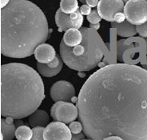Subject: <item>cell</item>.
Here are the masks:
<instances>
[{"label": "cell", "instance_id": "23", "mask_svg": "<svg viewBox=\"0 0 147 140\" xmlns=\"http://www.w3.org/2000/svg\"><path fill=\"white\" fill-rule=\"evenodd\" d=\"M137 33L142 37H147V22L140 26H136Z\"/></svg>", "mask_w": 147, "mask_h": 140}, {"label": "cell", "instance_id": "13", "mask_svg": "<svg viewBox=\"0 0 147 140\" xmlns=\"http://www.w3.org/2000/svg\"><path fill=\"white\" fill-rule=\"evenodd\" d=\"M82 38L83 36L80 30L71 28L65 32L63 40L68 47H75L81 44Z\"/></svg>", "mask_w": 147, "mask_h": 140}, {"label": "cell", "instance_id": "18", "mask_svg": "<svg viewBox=\"0 0 147 140\" xmlns=\"http://www.w3.org/2000/svg\"><path fill=\"white\" fill-rule=\"evenodd\" d=\"M15 137L18 140H31L33 137V131L27 126H19L16 129Z\"/></svg>", "mask_w": 147, "mask_h": 140}, {"label": "cell", "instance_id": "21", "mask_svg": "<svg viewBox=\"0 0 147 140\" xmlns=\"http://www.w3.org/2000/svg\"><path fill=\"white\" fill-rule=\"evenodd\" d=\"M130 46L125 44V40H121L118 42V60L122 61V54L127 48H129Z\"/></svg>", "mask_w": 147, "mask_h": 140}, {"label": "cell", "instance_id": "17", "mask_svg": "<svg viewBox=\"0 0 147 140\" xmlns=\"http://www.w3.org/2000/svg\"><path fill=\"white\" fill-rule=\"evenodd\" d=\"M60 9L66 15H71L78 10V3L77 0H61Z\"/></svg>", "mask_w": 147, "mask_h": 140}, {"label": "cell", "instance_id": "14", "mask_svg": "<svg viewBox=\"0 0 147 140\" xmlns=\"http://www.w3.org/2000/svg\"><path fill=\"white\" fill-rule=\"evenodd\" d=\"M49 115L43 110L35 111L34 113L30 115L29 123L32 127H47L49 124Z\"/></svg>", "mask_w": 147, "mask_h": 140}, {"label": "cell", "instance_id": "6", "mask_svg": "<svg viewBox=\"0 0 147 140\" xmlns=\"http://www.w3.org/2000/svg\"><path fill=\"white\" fill-rule=\"evenodd\" d=\"M51 115L56 121L70 124L78 116V109L72 103L59 101L52 106Z\"/></svg>", "mask_w": 147, "mask_h": 140}, {"label": "cell", "instance_id": "22", "mask_svg": "<svg viewBox=\"0 0 147 140\" xmlns=\"http://www.w3.org/2000/svg\"><path fill=\"white\" fill-rule=\"evenodd\" d=\"M44 127H34L33 131V137L31 140H44L43 138V131H44Z\"/></svg>", "mask_w": 147, "mask_h": 140}, {"label": "cell", "instance_id": "16", "mask_svg": "<svg viewBox=\"0 0 147 140\" xmlns=\"http://www.w3.org/2000/svg\"><path fill=\"white\" fill-rule=\"evenodd\" d=\"M16 127L13 123H8L7 119H1V134L3 135L4 140H12L15 136Z\"/></svg>", "mask_w": 147, "mask_h": 140}, {"label": "cell", "instance_id": "1", "mask_svg": "<svg viewBox=\"0 0 147 140\" xmlns=\"http://www.w3.org/2000/svg\"><path fill=\"white\" fill-rule=\"evenodd\" d=\"M76 106L88 139L147 140V70L126 64L103 67L82 85Z\"/></svg>", "mask_w": 147, "mask_h": 140}, {"label": "cell", "instance_id": "15", "mask_svg": "<svg viewBox=\"0 0 147 140\" xmlns=\"http://www.w3.org/2000/svg\"><path fill=\"white\" fill-rule=\"evenodd\" d=\"M55 23L60 30L66 31L69 29L74 28V21L70 19V15L63 13L60 8L55 14Z\"/></svg>", "mask_w": 147, "mask_h": 140}, {"label": "cell", "instance_id": "25", "mask_svg": "<svg viewBox=\"0 0 147 140\" xmlns=\"http://www.w3.org/2000/svg\"><path fill=\"white\" fill-rule=\"evenodd\" d=\"M79 11L81 12V14L82 15H89L90 13H91V7L88 6L87 4H84V5H82L80 9H79Z\"/></svg>", "mask_w": 147, "mask_h": 140}, {"label": "cell", "instance_id": "33", "mask_svg": "<svg viewBox=\"0 0 147 140\" xmlns=\"http://www.w3.org/2000/svg\"><path fill=\"white\" fill-rule=\"evenodd\" d=\"M122 1H123V3H127L128 1H129V0H122Z\"/></svg>", "mask_w": 147, "mask_h": 140}, {"label": "cell", "instance_id": "35", "mask_svg": "<svg viewBox=\"0 0 147 140\" xmlns=\"http://www.w3.org/2000/svg\"><path fill=\"white\" fill-rule=\"evenodd\" d=\"M146 2H147V0H146Z\"/></svg>", "mask_w": 147, "mask_h": 140}, {"label": "cell", "instance_id": "27", "mask_svg": "<svg viewBox=\"0 0 147 140\" xmlns=\"http://www.w3.org/2000/svg\"><path fill=\"white\" fill-rule=\"evenodd\" d=\"M99 3V0H86V3L87 4L88 6H90V7H98Z\"/></svg>", "mask_w": 147, "mask_h": 140}, {"label": "cell", "instance_id": "11", "mask_svg": "<svg viewBox=\"0 0 147 140\" xmlns=\"http://www.w3.org/2000/svg\"><path fill=\"white\" fill-rule=\"evenodd\" d=\"M34 57L38 63L50 64L56 57V52L52 45L43 43L35 49Z\"/></svg>", "mask_w": 147, "mask_h": 140}, {"label": "cell", "instance_id": "29", "mask_svg": "<svg viewBox=\"0 0 147 140\" xmlns=\"http://www.w3.org/2000/svg\"><path fill=\"white\" fill-rule=\"evenodd\" d=\"M103 140H124L119 136H110L105 138Z\"/></svg>", "mask_w": 147, "mask_h": 140}, {"label": "cell", "instance_id": "32", "mask_svg": "<svg viewBox=\"0 0 147 140\" xmlns=\"http://www.w3.org/2000/svg\"><path fill=\"white\" fill-rule=\"evenodd\" d=\"M143 68L146 70H147V65H143Z\"/></svg>", "mask_w": 147, "mask_h": 140}, {"label": "cell", "instance_id": "12", "mask_svg": "<svg viewBox=\"0 0 147 140\" xmlns=\"http://www.w3.org/2000/svg\"><path fill=\"white\" fill-rule=\"evenodd\" d=\"M112 28H115L117 30V34L118 36L124 37H129L134 36L137 33L136 26L129 22L127 20L122 23H116V22H111Z\"/></svg>", "mask_w": 147, "mask_h": 140}, {"label": "cell", "instance_id": "3", "mask_svg": "<svg viewBox=\"0 0 147 140\" xmlns=\"http://www.w3.org/2000/svg\"><path fill=\"white\" fill-rule=\"evenodd\" d=\"M43 81L33 68L21 63L1 66V115L20 119L38 110L45 99Z\"/></svg>", "mask_w": 147, "mask_h": 140}, {"label": "cell", "instance_id": "9", "mask_svg": "<svg viewBox=\"0 0 147 140\" xmlns=\"http://www.w3.org/2000/svg\"><path fill=\"white\" fill-rule=\"evenodd\" d=\"M124 3L122 0H99L98 12L102 19L107 22H114V15L124 11Z\"/></svg>", "mask_w": 147, "mask_h": 140}, {"label": "cell", "instance_id": "8", "mask_svg": "<svg viewBox=\"0 0 147 140\" xmlns=\"http://www.w3.org/2000/svg\"><path fill=\"white\" fill-rule=\"evenodd\" d=\"M50 94L55 102H70L75 95V89L72 84L66 81H59L52 85Z\"/></svg>", "mask_w": 147, "mask_h": 140}, {"label": "cell", "instance_id": "36", "mask_svg": "<svg viewBox=\"0 0 147 140\" xmlns=\"http://www.w3.org/2000/svg\"><path fill=\"white\" fill-rule=\"evenodd\" d=\"M89 140H90V139H89Z\"/></svg>", "mask_w": 147, "mask_h": 140}, {"label": "cell", "instance_id": "31", "mask_svg": "<svg viewBox=\"0 0 147 140\" xmlns=\"http://www.w3.org/2000/svg\"><path fill=\"white\" fill-rule=\"evenodd\" d=\"M79 1L81 2L82 3H86V0H79Z\"/></svg>", "mask_w": 147, "mask_h": 140}, {"label": "cell", "instance_id": "7", "mask_svg": "<svg viewBox=\"0 0 147 140\" xmlns=\"http://www.w3.org/2000/svg\"><path fill=\"white\" fill-rule=\"evenodd\" d=\"M72 135L69 127L59 121L49 123L43 131L44 140H72Z\"/></svg>", "mask_w": 147, "mask_h": 140}, {"label": "cell", "instance_id": "2", "mask_svg": "<svg viewBox=\"0 0 147 140\" xmlns=\"http://www.w3.org/2000/svg\"><path fill=\"white\" fill-rule=\"evenodd\" d=\"M49 27L44 13L28 0H11L1 9V53L11 58L34 54L45 43Z\"/></svg>", "mask_w": 147, "mask_h": 140}, {"label": "cell", "instance_id": "20", "mask_svg": "<svg viewBox=\"0 0 147 140\" xmlns=\"http://www.w3.org/2000/svg\"><path fill=\"white\" fill-rule=\"evenodd\" d=\"M69 128H70V131L73 135H77V134H79L82 131L83 126L81 122L74 121L70 123Z\"/></svg>", "mask_w": 147, "mask_h": 140}, {"label": "cell", "instance_id": "19", "mask_svg": "<svg viewBox=\"0 0 147 140\" xmlns=\"http://www.w3.org/2000/svg\"><path fill=\"white\" fill-rule=\"evenodd\" d=\"M102 20V17L100 16L98 10H93L91 13L89 15H87V21L90 24H97L99 23V22Z\"/></svg>", "mask_w": 147, "mask_h": 140}, {"label": "cell", "instance_id": "30", "mask_svg": "<svg viewBox=\"0 0 147 140\" xmlns=\"http://www.w3.org/2000/svg\"><path fill=\"white\" fill-rule=\"evenodd\" d=\"M90 28H92L94 30H98L100 28V24L99 23H97V24H90Z\"/></svg>", "mask_w": 147, "mask_h": 140}, {"label": "cell", "instance_id": "34", "mask_svg": "<svg viewBox=\"0 0 147 140\" xmlns=\"http://www.w3.org/2000/svg\"><path fill=\"white\" fill-rule=\"evenodd\" d=\"M146 45H147V39H146Z\"/></svg>", "mask_w": 147, "mask_h": 140}, {"label": "cell", "instance_id": "24", "mask_svg": "<svg viewBox=\"0 0 147 140\" xmlns=\"http://www.w3.org/2000/svg\"><path fill=\"white\" fill-rule=\"evenodd\" d=\"M125 15L124 12H118L116 15H114V22L116 23H122L123 22H125Z\"/></svg>", "mask_w": 147, "mask_h": 140}, {"label": "cell", "instance_id": "28", "mask_svg": "<svg viewBox=\"0 0 147 140\" xmlns=\"http://www.w3.org/2000/svg\"><path fill=\"white\" fill-rule=\"evenodd\" d=\"M11 2V0H0V5H1V9L4 8L6 6H7L8 3Z\"/></svg>", "mask_w": 147, "mask_h": 140}, {"label": "cell", "instance_id": "26", "mask_svg": "<svg viewBox=\"0 0 147 140\" xmlns=\"http://www.w3.org/2000/svg\"><path fill=\"white\" fill-rule=\"evenodd\" d=\"M86 135L85 133H79L77 135H72V140H86Z\"/></svg>", "mask_w": 147, "mask_h": 140}, {"label": "cell", "instance_id": "10", "mask_svg": "<svg viewBox=\"0 0 147 140\" xmlns=\"http://www.w3.org/2000/svg\"><path fill=\"white\" fill-rule=\"evenodd\" d=\"M63 61L59 55H56L55 60L50 64L38 63L37 69L38 73L45 77H53L60 73L63 69Z\"/></svg>", "mask_w": 147, "mask_h": 140}, {"label": "cell", "instance_id": "5", "mask_svg": "<svg viewBox=\"0 0 147 140\" xmlns=\"http://www.w3.org/2000/svg\"><path fill=\"white\" fill-rule=\"evenodd\" d=\"M124 13L126 20L134 26L147 22V2L146 0H129L125 4Z\"/></svg>", "mask_w": 147, "mask_h": 140}, {"label": "cell", "instance_id": "4", "mask_svg": "<svg viewBox=\"0 0 147 140\" xmlns=\"http://www.w3.org/2000/svg\"><path fill=\"white\" fill-rule=\"evenodd\" d=\"M82 41L75 47H68L63 40L60 43V54L63 62L70 69L78 72L94 69L103 58L105 44L97 30L82 27Z\"/></svg>", "mask_w": 147, "mask_h": 140}]
</instances>
